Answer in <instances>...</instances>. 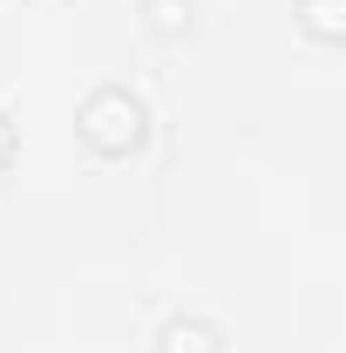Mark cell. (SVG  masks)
<instances>
[{
	"label": "cell",
	"mask_w": 346,
	"mask_h": 353,
	"mask_svg": "<svg viewBox=\"0 0 346 353\" xmlns=\"http://www.w3.org/2000/svg\"><path fill=\"white\" fill-rule=\"evenodd\" d=\"M75 136H82L95 157H130V150H143V136H150V116H143V102L123 82H102V88L82 95Z\"/></svg>",
	"instance_id": "6da1fadb"
},
{
	"label": "cell",
	"mask_w": 346,
	"mask_h": 353,
	"mask_svg": "<svg viewBox=\"0 0 346 353\" xmlns=\"http://www.w3.org/2000/svg\"><path fill=\"white\" fill-rule=\"evenodd\" d=\"M156 353H224V333H217V319H204V312H176V319H163V333H156Z\"/></svg>",
	"instance_id": "7a4b0ae2"
},
{
	"label": "cell",
	"mask_w": 346,
	"mask_h": 353,
	"mask_svg": "<svg viewBox=\"0 0 346 353\" xmlns=\"http://www.w3.org/2000/svg\"><path fill=\"white\" fill-rule=\"evenodd\" d=\"M143 28L156 41H183L197 28V0H143Z\"/></svg>",
	"instance_id": "3957f363"
},
{
	"label": "cell",
	"mask_w": 346,
	"mask_h": 353,
	"mask_svg": "<svg viewBox=\"0 0 346 353\" xmlns=\"http://www.w3.org/2000/svg\"><path fill=\"white\" fill-rule=\"evenodd\" d=\"M299 28L312 41H346V0H299Z\"/></svg>",
	"instance_id": "277c9868"
},
{
	"label": "cell",
	"mask_w": 346,
	"mask_h": 353,
	"mask_svg": "<svg viewBox=\"0 0 346 353\" xmlns=\"http://www.w3.org/2000/svg\"><path fill=\"white\" fill-rule=\"evenodd\" d=\"M7 163H14V123L0 116V170H7Z\"/></svg>",
	"instance_id": "5b68a950"
}]
</instances>
